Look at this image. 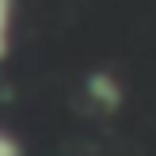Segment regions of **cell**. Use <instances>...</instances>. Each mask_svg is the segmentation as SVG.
I'll return each instance as SVG.
<instances>
[{
  "label": "cell",
  "mask_w": 156,
  "mask_h": 156,
  "mask_svg": "<svg viewBox=\"0 0 156 156\" xmlns=\"http://www.w3.org/2000/svg\"><path fill=\"white\" fill-rule=\"evenodd\" d=\"M15 38V0H0V61H8Z\"/></svg>",
  "instance_id": "cell-1"
},
{
  "label": "cell",
  "mask_w": 156,
  "mask_h": 156,
  "mask_svg": "<svg viewBox=\"0 0 156 156\" xmlns=\"http://www.w3.org/2000/svg\"><path fill=\"white\" fill-rule=\"evenodd\" d=\"M88 88L95 91V95H103L107 107H118V84H111V76H107V73H95V76L88 80Z\"/></svg>",
  "instance_id": "cell-2"
},
{
  "label": "cell",
  "mask_w": 156,
  "mask_h": 156,
  "mask_svg": "<svg viewBox=\"0 0 156 156\" xmlns=\"http://www.w3.org/2000/svg\"><path fill=\"white\" fill-rule=\"evenodd\" d=\"M0 156H23V145L12 133H4V129H0Z\"/></svg>",
  "instance_id": "cell-3"
}]
</instances>
